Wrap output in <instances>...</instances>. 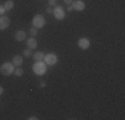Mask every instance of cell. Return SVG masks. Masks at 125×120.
<instances>
[{
  "instance_id": "6da1fadb",
  "label": "cell",
  "mask_w": 125,
  "mask_h": 120,
  "mask_svg": "<svg viewBox=\"0 0 125 120\" xmlns=\"http://www.w3.org/2000/svg\"><path fill=\"white\" fill-rule=\"evenodd\" d=\"M13 71H15V65L12 64V63H10V61L3 63L1 67H0V72H1V75H4V76L13 75Z\"/></svg>"
},
{
  "instance_id": "7a4b0ae2",
  "label": "cell",
  "mask_w": 125,
  "mask_h": 120,
  "mask_svg": "<svg viewBox=\"0 0 125 120\" xmlns=\"http://www.w3.org/2000/svg\"><path fill=\"white\" fill-rule=\"evenodd\" d=\"M47 71V64L44 63V60H41V61H36L33 65V72L37 75V76H40V75H44Z\"/></svg>"
},
{
  "instance_id": "3957f363",
  "label": "cell",
  "mask_w": 125,
  "mask_h": 120,
  "mask_svg": "<svg viewBox=\"0 0 125 120\" xmlns=\"http://www.w3.org/2000/svg\"><path fill=\"white\" fill-rule=\"evenodd\" d=\"M32 23H33L35 28H43L45 25V19L43 17V15H35L33 19H32Z\"/></svg>"
},
{
  "instance_id": "277c9868",
  "label": "cell",
  "mask_w": 125,
  "mask_h": 120,
  "mask_svg": "<svg viewBox=\"0 0 125 120\" xmlns=\"http://www.w3.org/2000/svg\"><path fill=\"white\" fill-rule=\"evenodd\" d=\"M57 61H59V58L56 53H48V55L44 56V63L47 65H55Z\"/></svg>"
},
{
  "instance_id": "5b68a950",
  "label": "cell",
  "mask_w": 125,
  "mask_h": 120,
  "mask_svg": "<svg viewBox=\"0 0 125 120\" xmlns=\"http://www.w3.org/2000/svg\"><path fill=\"white\" fill-rule=\"evenodd\" d=\"M53 16L56 17V19L61 20L65 17V12H64V8L60 7V5H56L55 8H53Z\"/></svg>"
},
{
  "instance_id": "8992f818",
  "label": "cell",
  "mask_w": 125,
  "mask_h": 120,
  "mask_svg": "<svg viewBox=\"0 0 125 120\" xmlns=\"http://www.w3.org/2000/svg\"><path fill=\"white\" fill-rule=\"evenodd\" d=\"M11 24V20L8 16H5V15H3V16H0V31H4V29H7L8 27H10Z\"/></svg>"
},
{
  "instance_id": "52a82bcc",
  "label": "cell",
  "mask_w": 125,
  "mask_h": 120,
  "mask_svg": "<svg viewBox=\"0 0 125 120\" xmlns=\"http://www.w3.org/2000/svg\"><path fill=\"white\" fill-rule=\"evenodd\" d=\"M77 44H79V47L81 48V49H88V48L91 47V41H89V39H87V37H81V39H79Z\"/></svg>"
},
{
  "instance_id": "ba28073f",
  "label": "cell",
  "mask_w": 125,
  "mask_h": 120,
  "mask_svg": "<svg viewBox=\"0 0 125 120\" xmlns=\"http://www.w3.org/2000/svg\"><path fill=\"white\" fill-rule=\"evenodd\" d=\"M72 7L75 11H83L85 8V3L83 1V0H75V1L72 3Z\"/></svg>"
},
{
  "instance_id": "9c48e42d",
  "label": "cell",
  "mask_w": 125,
  "mask_h": 120,
  "mask_svg": "<svg viewBox=\"0 0 125 120\" xmlns=\"http://www.w3.org/2000/svg\"><path fill=\"white\" fill-rule=\"evenodd\" d=\"M12 64L15 67H21L23 64V56L21 55H15L12 58Z\"/></svg>"
},
{
  "instance_id": "30bf717a",
  "label": "cell",
  "mask_w": 125,
  "mask_h": 120,
  "mask_svg": "<svg viewBox=\"0 0 125 120\" xmlns=\"http://www.w3.org/2000/svg\"><path fill=\"white\" fill-rule=\"evenodd\" d=\"M25 37H27V35H25V32L23 31V29H20V31H16V34H15V39H16L17 41L25 40Z\"/></svg>"
},
{
  "instance_id": "8fae6325",
  "label": "cell",
  "mask_w": 125,
  "mask_h": 120,
  "mask_svg": "<svg viewBox=\"0 0 125 120\" xmlns=\"http://www.w3.org/2000/svg\"><path fill=\"white\" fill-rule=\"evenodd\" d=\"M27 46H28L29 49H35V48L37 47V41H36V39H35V37H29V39H27Z\"/></svg>"
},
{
  "instance_id": "7c38bea8",
  "label": "cell",
  "mask_w": 125,
  "mask_h": 120,
  "mask_svg": "<svg viewBox=\"0 0 125 120\" xmlns=\"http://www.w3.org/2000/svg\"><path fill=\"white\" fill-rule=\"evenodd\" d=\"M13 0H7V1L4 3V8H5V11H11L13 8Z\"/></svg>"
},
{
  "instance_id": "4fadbf2b",
  "label": "cell",
  "mask_w": 125,
  "mask_h": 120,
  "mask_svg": "<svg viewBox=\"0 0 125 120\" xmlns=\"http://www.w3.org/2000/svg\"><path fill=\"white\" fill-rule=\"evenodd\" d=\"M13 75H15V76H17V77H20V76H23V75H24V71H23L21 67H15Z\"/></svg>"
},
{
  "instance_id": "5bb4252c",
  "label": "cell",
  "mask_w": 125,
  "mask_h": 120,
  "mask_svg": "<svg viewBox=\"0 0 125 120\" xmlns=\"http://www.w3.org/2000/svg\"><path fill=\"white\" fill-rule=\"evenodd\" d=\"M44 53L43 52H36L33 55V59H35V61H41V60H44Z\"/></svg>"
},
{
  "instance_id": "9a60e30c",
  "label": "cell",
  "mask_w": 125,
  "mask_h": 120,
  "mask_svg": "<svg viewBox=\"0 0 125 120\" xmlns=\"http://www.w3.org/2000/svg\"><path fill=\"white\" fill-rule=\"evenodd\" d=\"M31 51L32 49H29V48L24 49V51H23V56H24V58H31Z\"/></svg>"
},
{
  "instance_id": "2e32d148",
  "label": "cell",
  "mask_w": 125,
  "mask_h": 120,
  "mask_svg": "<svg viewBox=\"0 0 125 120\" xmlns=\"http://www.w3.org/2000/svg\"><path fill=\"white\" fill-rule=\"evenodd\" d=\"M29 34H31L32 37H35V36L37 35V28H31L29 29Z\"/></svg>"
},
{
  "instance_id": "e0dca14e",
  "label": "cell",
  "mask_w": 125,
  "mask_h": 120,
  "mask_svg": "<svg viewBox=\"0 0 125 120\" xmlns=\"http://www.w3.org/2000/svg\"><path fill=\"white\" fill-rule=\"evenodd\" d=\"M4 12H5L4 5H1V4H0V16H3V15H4Z\"/></svg>"
},
{
  "instance_id": "ac0fdd59",
  "label": "cell",
  "mask_w": 125,
  "mask_h": 120,
  "mask_svg": "<svg viewBox=\"0 0 125 120\" xmlns=\"http://www.w3.org/2000/svg\"><path fill=\"white\" fill-rule=\"evenodd\" d=\"M56 3H57V0H48V4L51 7H53V5H56Z\"/></svg>"
},
{
  "instance_id": "d6986e66",
  "label": "cell",
  "mask_w": 125,
  "mask_h": 120,
  "mask_svg": "<svg viewBox=\"0 0 125 120\" xmlns=\"http://www.w3.org/2000/svg\"><path fill=\"white\" fill-rule=\"evenodd\" d=\"M47 13H49V15H52V13H53V7H51V5H49V7H48V8H47Z\"/></svg>"
},
{
  "instance_id": "ffe728a7",
  "label": "cell",
  "mask_w": 125,
  "mask_h": 120,
  "mask_svg": "<svg viewBox=\"0 0 125 120\" xmlns=\"http://www.w3.org/2000/svg\"><path fill=\"white\" fill-rule=\"evenodd\" d=\"M64 3H65L67 5H71V4L73 3V0H64Z\"/></svg>"
},
{
  "instance_id": "44dd1931",
  "label": "cell",
  "mask_w": 125,
  "mask_h": 120,
  "mask_svg": "<svg viewBox=\"0 0 125 120\" xmlns=\"http://www.w3.org/2000/svg\"><path fill=\"white\" fill-rule=\"evenodd\" d=\"M67 11H69V12H72V11H75V10H73V7H72V4H71V5H68V8H67Z\"/></svg>"
},
{
  "instance_id": "7402d4cb",
  "label": "cell",
  "mask_w": 125,
  "mask_h": 120,
  "mask_svg": "<svg viewBox=\"0 0 125 120\" xmlns=\"http://www.w3.org/2000/svg\"><path fill=\"white\" fill-rule=\"evenodd\" d=\"M3 94H4V88H3L1 85H0V96H1Z\"/></svg>"
},
{
  "instance_id": "603a6c76",
  "label": "cell",
  "mask_w": 125,
  "mask_h": 120,
  "mask_svg": "<svg viewBox=\"0 0 125 120\" xmlns=\"http://www.w3.org/2000/svg\"><path fill=\"white\" fill-rule=\"evenodd\" d=\"M29 120H36L37 118H36V116H29V118H28Z\"/></svg>"
},
{
  "instance_id": "cb8c5ba5",
  "label": "cell",
  "mask_w": 125,
  "mask_h": 120,
  "mask_svg": "<svg viewBox=\"0 0 125 120\" xmlns=\"http://www.w3.org/2000/svg\"><path fill=\"white\" fill-rule=\"evenodd\" d=\"M40 87H41V88H43V87H45V82H41L40 83Z\"/></svg>"
}]
</instances>
